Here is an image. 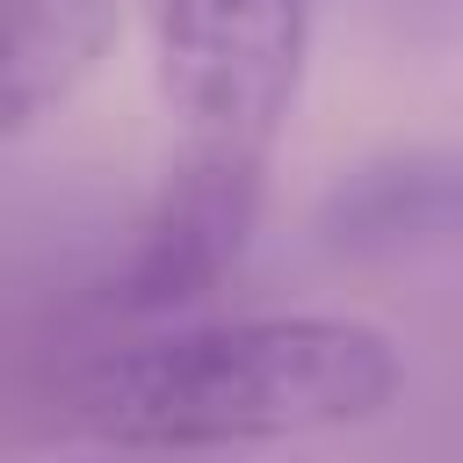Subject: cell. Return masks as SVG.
<instances>
[{"label": "cell", "mask_w": 463, "mask_h": 463, "mask_svg": "<svg viewBox=\"0 0 463 463\" xmlns=\"http://www.w3.org/2000/svg\"><path fill=\"white\" fill-rule=\"evenodd\" d=\"M405 354L376 318L246 311L137 333L58 391V434L87 449H253L369 427L398 405Z\"/></svg>", "instance_id": "6da1fadb"}, {"label": "cell", "mask_w": 463, "mask_h": 463, "mask_svg": "<svg viewBox=\"0 0 463 463\" xmlns=\"http://www.w3.org/2000/svg\"><path fill=\"white\" fill-rule=\"evenodd\" d=\"M174 152L268 166L311 72L318 0H137Z\"/></svg>", "instance_id": "7a4b0ae2"}, {"label": "cell", "mask_w": 463, "mask_h": 463, "mask_svg": "<svg viewBox=\"0 0 463 463\" xmlns=\"http://www.w3.org/2000/svg\"><path fill=\"white\" fill-rule=\"evenodd\" d=\"M268 203V166L239 159H203V152H166L152 203L137 210V232L116 260L109 304L123 318H174L224 289V275L246 260Z\"/></svg>", "instance_id": "3957f363"}, {"label": "cell", "mask_w": 463, "mask_h": 463, "mask_svg": "<svg viewBox=\"0 0 463 463\" xmlns=\"http://www.w3.org/2000/svg\"><path fill=\"white\" fill-rule=\"evenodd\" d=\"M311 232L326 253H347V260L456 246L463 239V145H398L347 166L318 195Z\"/></svg>", "instance_id": "277c9868"}, {"label": "cell", "mask_w": 463, "mask_h": 463, "mask_svg": "<svg viewBox=\"0 0 463 463\" xmlns=\"http://www.w3.org/2000/svg\"><path fill=\"white\" fill-rule=\"evenodd\" d=\"M116 0H0V130L29 137L58 116L116 43Z\"/></svg>", "instance_id": "5b68a950"}]
</instances>
